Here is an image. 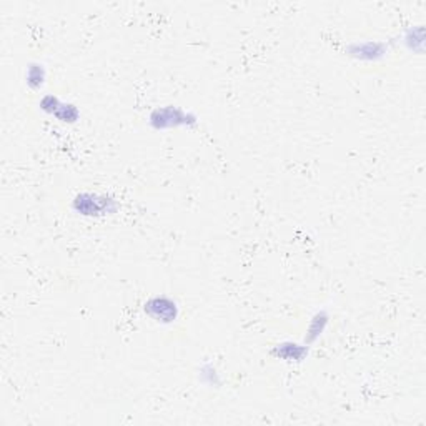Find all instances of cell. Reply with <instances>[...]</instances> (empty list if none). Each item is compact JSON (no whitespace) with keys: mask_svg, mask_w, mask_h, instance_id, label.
I'll return each mask as SVG.
<instances>
[{"mask_svg":"<svg viewBox=\"0 0 426 426\" xmlns=\"http://www.w3.org/2000/svg\"><path fill=\"white\" fill-rule=\"evenodd\" d=\"M122 203L112 193L78 192L72 198V210L83 219H107L117 215Z\"/></svg>","mask_w":426,"mask_h":426,"instance_id":"cell-1","label":"cell"},{"mask_svg":"<svg viewBox=\"0 0 426 426\" xmlns=\"http://www.w3.org/2000/svg\"><path fill=\"white\" fill-rule=\"evenodd\" d=\"M400 42L408 52L421 55L425 52V27L423 25L408 27V29L403 30Z\"/></svg>","mask_w":426,"mask_h":426,"instance_id":"cell-7","label":"cell"},{"mask_svg":"<svg viewBox=\"0 0 426 426\" xmlns=\"http://www.w3.org/2000/svg\"><path fill=\"white\" fill-rule=\"evenodd\" d=\"M395 40H353L345 45L346 57L361 63H378L390 54Z\"/></svg>","mask_w":426,"mask_h":426,"instance_id":"cell-3","label":"cell"},{"mask_svg":"<svg viewBox=\"0 0 426 426\" xmlns=\"http://www.w3.org/2000/svg\"><path fill=\"white\" fill-rule=\"evenodd\" d=\"M330 312L325 308H320L312 315V318H310L307 333H305L303 336V343H307L312 346L313 343H317L320 338L323 336V333L327 331L328 325H330Z\"/></svg>","mask_w":426,"mask_h":426,"instance_id":"cell-6","label":"cell"},{"mask_svg":"<svg viewBox=\"0 0 426 426\" xmlns=\"http://www.w3.org/2000/svg\"><path fill=\"white\" fill-rule=\"evenodd\" d=\"M80 117H82L80 109H78L73 102H66V100L60 104L59 110L54 114V118H57V122L63 125H75L78 120H80Z\"/></svg>","mask_w":426,"mask_h":426,"instance_id":"cell-10","label":"cell"},{"mask_svg":"<svg viewBox=\"0 0 426 426\" xmlns=\"http://www.w3.org/2000/svg\"><path fill=\"white\" fill-rule=\"evenodd\" d=\"M62 99H60L59 95L55 94H44L40 97L39 100V109L44 112L45 115H50V117H54V114L57 112L60 104H62Z\"/></svg>","mask_w":426,"mask_h":426,"instance_id":"cell-11","label":"cell"},{"mask_svg":"<svg viewBox=\"0 0 426 426\" xmlns=\"http://www.w3.org/2000/svg\"><path fill=\"white\" fill-rule=\"evenodd\" d=\"M310 348L312 346L303 343V341L285 340L273 346L272 356L280 361H285V363H303L308 358Z\"/></svg>","mask_w":426,"mask_h":426,"instance_id":"cell-5","label":"cell"},{"mask_svg":"<svg viewBox=\"0 0 426 426\" xmlns=\"http://www.w3.org/2000/svg\"><path fill=\"white\" fill-rule=\"evenodd\" d=\"M143 313H145L152 322L164 327H170L178 322L180 307L172 296L154 295L150 296V298H147V302L143 303Z\"/></svg>","mask_w":426,"mask_h":426,"instance_id":"cell-4","label":"cell"},{"mask_svg":"<svg viewBox=\"0 0 426 426\" xmlns=\"http://www.w3.org/2000/svg\"><path fill=\"white\" fill-rule=\"evenodd\" d=\"M47 82V67L42 62H29L25 67V85L32 92H39L44 89Z\"/></svg>","mask_w":426,"mask_h":426,"instance_id":"cell-8","label":"cell"},{"mask_svg":"<svg viewBox=\"0 0 426 426\" xmlns=\"http://www.w3.org/2000/svg\"><path fill=\"white\" fill-rule=\"evenodd\" d=\"M197 378L207 388H220L224 385V378H221L219 368L212 361H205V363L200 365V368L197 372Z\"/></svg>","mask_w":426,"mask_h":426,"instance_id":"cell-9","label":"cell"},{"mask_svg":"<svg viewBox=\"0 0 426 426\" xmlns=\"http://www.w3.org/2000/svg\"><path fill=\"white\" fill-rule=\"evenodd\" d=\"M147 122L155 132L178 130V128L193 130L200 123V118L197 114L185 110L178 105H160L150 110Z\"/></svg>","mask_w":426,"mask_h":426,"instance_id":"cell-2","label":"cell"}]
</instances>
